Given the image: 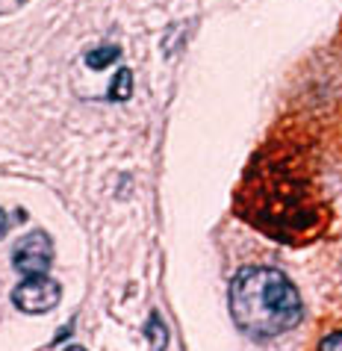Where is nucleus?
Instances as JSON below:
<instances>
[{
  "label": "nucleus",
  "instance_id": "nucleus-7",
  "mask_svg": "<svg viewBox=\"0 0 342 351\" xmlns=\"http://www.w3.org/2000/svg\"><path fill=\"white\" fill-rule=\"evenodd\" d=\"M319 351H342V330H339V334H330V337L321 339Z\"/></svg>",
  "mask_w": 342,
  "mask_h": 351
},
{
  "label": "nucleus",
  "instance_id": "nucleus-6",
  "mask_svg": "<svg viewBox=\"0 0 342 351\" xmlns=\"http://www.w3.org/2000/svg\"><path fill=\"white\" fill-rule=\"evenodd\" d=\"M145 337L151 339V346H154V351H165V346H169V330H165V325H162V319L160 316H151V322L145 325Z\"/></svg>",
  "mask_w": 342,
  "mask_h": 351
},
{
  "label": "nucleus",
  "instance_id": "nucleus-9",
  "mask_svg": "<svg viewBox=\"0 0 342 351\" xmlns=\"http://www.w3.org/2000/svg\"><path fill=\"white\" fill-rule=\"evenodd\" d=\"M65 351H86V348H80V346H68Z\"/></svg>",
  "mask_w": 342,
  "mask_h": 351
},
{
  "label": "nucleus",
  "instance_id": "nucleus-5",
  "mask_svg": "<svg viewBox=\"0 0 342 351\" xmlns=\"http://www.w3.org/2000/svg\"><path fill=\"white\" fill-rule=\"evenodd\" d=\"M130 95H133V71L130 68H121L119 74H115V80H112V86H110V101H130Z\"/></svg>",
  "mask_w": 342,
  "mask_h": 351
},
{
  "label": "nucleus",
  "instance_id": "nucleus-4",
  "mask_svg": "<svg viewBox=\"0 0 342 351\" xmlns=\"http://www.w3.org/2000/svg\"><path fill=\"white\" fill-rule=\"evenodd\" d=\"M115 60H121V47H115V45H106V47H97V51L86 53V65L95 68V71H103V68L112 65Z\"/></svg>",
  "mask_w": 342,
  "mask_h": 351
},
{
  "label": "nucleus",
  "instance_id": "nucleus-2",
  "mask_svg": "<svg viewBox=\"0 0 342 351\" xmlns=\"http://www.w3.org/2000/svg\"><path fill=\"white\" fill-rule=\"evenodd\" d=\"M62 298V287L51 280L47 275L38 278H24L21 284L12 289V304L27 316H45L60 304Z\"/></svg>",
  "mask_w": 342,
  "mask_h": 351
},
{
  "label": "nucleus",
  "instance_id": "nucleus-8",
  "mask_svg": "<svg viewBox=\"0 0 342 351\" xmlns=\"http://www.w3.org/2000/svg\"><path fill=\"white\" fill-rule=\"evenodd\" d=\"M6 230H9V219H6V213L0 210V237H6Z\"/></svg>",
  "mask_w": 342,
  "mask_h": 351
},
{
  "label": "nucleus",
  "instance_id": "nucleus-3",
  "mask_svg": "<svg viewBox=\"0 0 342 351\" xmlns=\"http://www.w3.org/2000/svg\"><path fill=\"white\" fill-rule=\"evenodd\" d=\"M53 263V239L45 230H30L24 239H18L12 248V266L21 271L24 278H38L47 275Z\"/></svg>",
  "mask_w": 342,
  "mask_h": 351
},
{
  "label": "nucleus",
  "instance_id": "nucleus-1",
  "mask_svg": "<svg viewBox=\"0 0 342 351\" xmlns=\"http://www.w3.org/2000/svg\"><path fill=\"white\" fill-rule=\"evenodd\" d=\"M230 316L254 339H271L301 322V295L278 269L248 266L230 280Z\"/></svg>",
  "mask_w": 342,
  "mask_h": 351
}]
</instances>
